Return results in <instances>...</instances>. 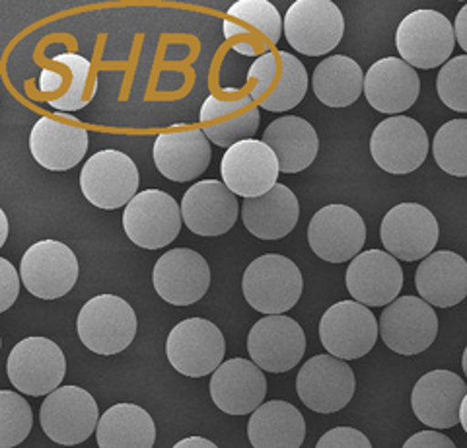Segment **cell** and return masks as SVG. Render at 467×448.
Wrapping results in <instances>:
<instances>
[{
    "instance_id": "6da1fadb",
    "label": "cell",
    "mask_w": 467,
    "mask_h": 448,
    "mask_svg": "<svg viewBox=\"0 0 467 448\" xmlns=\"http://www.w3.org/2000/svg\"><path fill=\"white\" fill-rule=\"evenodd\" d=\"M242 291L254 310L267 316H283L304 291L300 267L281 254H265L245 267Z\"/></svg>"
},
{
    "instance_id": "7a4b0ae2",
    "label": "cell",
    "mask_w": 467,
    "mask_h": 448,
    "mask_svg": "<svg viewBox=\"0 0 467 448\" xmlns=\"http://www.w3.org/2000/svg\"><path fill=\"white\" fill-rule=\"evenodd\" d=\"M137 314L121 297L98 295L82 307L77 318L78 338L96 355L125 351L137 336Z\"/></svg>"
},
{
    "instance_id": "3957f363",
    "label": "cell",
    "mask_w": 467,
    "mask_h": 448,
    "mask_svg": "<svg viewBox=\"0 0 467 448\" xmlns=\"http://www.w3.org/2000/svg\"><path fill=\"white\" fill-rule=\"evenodd\" d=\"M254 82L250 96L259 108L273 113L295 109L308 92V70L288 51H271L257 57L247 70Z\"/></svg>"
},
{
    "instance_id": "277c9868",
    "label": "cell",
    "mask_w": 467,
    "mask_h": 448,
    "mask_svg": "<svg viewBox=\"0 0 467 448\" xmlns=\"http://www.w3.org/2000/svg\"><path fill=\"white\" fill-rule=\"evenodd\" d=\"M396 47L401 59L413 68L444 67L456 47V30L444 14L420 8L400 22Z\"/></svg>"
},
{
    "instance_id": "5b68a950",
    "label": "cell",
    "mask_w": 467,
    "mask_h": 448,
    "mask_svg": "<svg viewBox=\"0 0 467 448\" xmlns=\"http://www.w3.org/2000/svg\"><path fill=\"white\" fill-rule=\"evenodd\" d=\"M226 341L216 324L204 318H187L173 326L166 339L170 365L183 377L202 379L224 363Z\"/></svg>"
},
{
    "instance_id": "8992f818",
    "label": "cell",
    "mask_w": 467,
    "mask_h": 448,
    "mask_svg": "<svg viewBox=\"0 0 467 448\" xmlns=\"http://www.w3.org/2000/svg\"><path fill=\"white\" fill-rule=\"evenodd\" d=\"M8 380L18 392L39 398L58 390L67 374L61 347L47 338H26L12 347L6 363Z\"/></svg>"
},
{
    "instance_id": "52a82bcc",
    "label": "cell",
    "mask_w": 467,
    "mask_h": 448,
    "mask_svg": "<svg viewBox=\"0 0 467 448\" xmlns=\"http://www.w3.org/2000/svg\"><path fill=\"white\" fill-rule=\"evenodd\" d=\"M80 190L98 209L127 207L139 195V168L125 152L99 151L82 166Z\"/></svg>"
},
{
    "instance_id": "ba28073f",
    "label": "cell",
    "mask_w": 467,
    "mask_h": 448,
    "mask_svg": "<svg viewBox=\"0 0 467 448\" xmlns=\"http://www.w3.org/2000/svg\"><path fill=\"white\" fill-rule=\"evenodd\" d=\"M345 34V18L331 0H298L285 16V37L302 55L321 57L339 46Z\"/></svg>"
},
{
    "instance_id": "9c48e42d",
    "label": "cell",
    "mask_w": 467,
    "mask_h": 448,
    "mask_svg": "<svg viewBox=\"0 0 467 448\" xmlns=\"http://www.w3.org/2000/svg\"><path fill=\"white\" fill-rule=\"evenodd\" d=\"M78 259L67 244L41 240L22 255L20 277L29 295L57 300L68 295L78 281Z\"/></svg>"
},
{
    "instance_id": "30bf717a",
    "label": "cell",
    "mask_w": 467,
    "mask_h": 448,
    "mask_svg": "<svg viewBox=\"0 0 467 448\" xmlns=\"http://www.w3.org/2000/svg\"><path fill=\"white\" fill-rule=\"evenodd\" d=\"M379 336V322L368 307L357 300H341L319 320V339L327 355L355 360L368 355Z\"/></svg>"
},
{
    "instance_id": "8fae6325",
    "label": "cell",
    "mask_w": 467,
    "mask_h": 448,
    "mask_svg": "<svg viewBox=\"0 0 467 448\" xmlns=\"http://www.w3.org/2000/svg\"><path fill=\"white\" fill-rule=\"evenodd\" d=\"M94 396L80 386H63L41 403L39 422L46 435L63 446H75L92 437L99 425Z\"/></svg>"
},
{
    "instance_id": "7c38bea8",
    "label": "cell",
    "mask_w": 467,
    "mask_h": 448,
    "mask_svg": "<svg viewBox=\"0 0 467 448\" xmlns=\"http://www.w3.org/2000/svg\"><path fill=\"white\" fill-rule=\"evenodd\" d=\"M182 224V205L162 190L140 192L123 213L125 234L144 250L166 248L180 236Z\"/></svg>"
},
{
    "instance_id": "4fadbf2b",
    "label": "cell",
    "mask_w": 467,
    "mask_h": 448,
    "mask_svg": "<svg viewBox=\"0 0 467 448\" xmlns=\"http://www.w3.org/2000/svg\"><path fill=\"white\" fill-rule=\"evenodd\" d=\"M441 238L436 216L425 205L400 203L389 209L379 224V240L388 254L401 262H419L434 254Z\"/></svg>"
},
{
    "instance_id": "5bb4252c",
    "label": "cell",
    "mask_w": 467,
    "mask_h": 448,
    "mask_svg": "<svg viewBox=\"0 0 467 448\" xmlns=\"http://www.w3.org/2000/svg\"><path fill=\"white\" fill-rule=\"evenodd\" d=\"M374 162L393 176L413 173L429 156V135L417 120L396 115L378 123L370 137Z\"/></svg>"
},
{
    "instance_id": "9a60e30c",
    "label": "cell",
    "mask_w": 467,
    "mask_h": 448,
    "mask_svg": "<svg viewBox=\"0 0 467 448\" xmlns=\"http://www.w3.org/2000/svg\"><path fill=\"white\" fill-rule=\"evenodd\" d=\"M379 336L393 353L419 355L427 351L438 336V316L420 297H400L379 316Z\"/></svg>"
},
{
    "instance_id": "2e32d148",
    "label": "cell",
    "mask_w": 467,
    "mask_h": 448,
    "mask_svg": "<svg viewBox=\"0 0 467 448\" xmlns=\"http://www.w3.org/2000/svg\"><path fill=\"white\" fill-rule=\"evenodd\" d=\"M355 372L333 355H316L302 365L296 392L306 408L316 413H335L348 406L355 396Z\"/></svg>"
},
{
    "instance_id": "e0dca14e",
    "label": "cell",
    "mask_w": 467,
    "mask_h": 448,
    "mask_svg": "<svg viewBox=\"0 0 467 448\" xmlns=\"http://www.w3.org/2000/svg\"><path fill=\"white\" fill-rule=\"evenodd\" d=\"M367 242V224L348 205H327L319 209L308 224L312 252L329 264H345L362 254Z\"/></svg>"
},
{
    "instance_id": "ac0fdd59",
    "label": "cell",
    "mask_w": 467,
    "mask_h": 448,
    "mask_svg": "<svg viewBox=\"0 0 467 448\" xmlns=\"http://www.w3.org/2000/svg\"><path fill=\"white\" fill-rule=\"evenodd\" d=\"M279 158L263 141L250 139L234 144L223 156L221 176L234 195L255 199L279 183Z\"/></svg>"
},
{
    "instance_id": "d6986e66",
    "label": "cell",
    "mask_w": 467,
    "mask_h": 448,
    "mask_svg": "<svg viewBox=\"0 0 467 448\" xmlns=\"http://www.w3.org/2000/svg\"><path fill=\"white\" fill-rule=\"evenodd\" d=\"M285 34V20L267 0H238L228 8L224 36L232 49L245 57L271 53Z\"/></svg>"
},
{
    "instance_id": "ffe728a7",
    "label": "cell",
    "mask_w": 467,
    "mask_h": 448,
    "mask_svg": "<svg viewBox=\"0 0 467 448\" xmlns=\"http://www.w3.org/2000/svg\"><path fill=\"white\" fill-rule=\"evenodd\" d=\"M247 351L261 370L288 372L306 353L304 329L288 316H265L250 329Z\"/></svg>"
},
{
    "instance_id": "44dd1931",
    "label": "cell",
    "mask_w": 467,
    "mask_h": 448,
    "mask_svg": "<svg viewBox=\"0 0 467 448\" xmlns=\"http://www.w3.org/2000/svg\"><path fill=\"white\" fill-rule=\"evenodd\" d=\"M152 285L160 298L173 307H189L207 295L211 267L201 254L189 248H173L158 259L152 269Z\"/></svg>"
},
{
    "instance_id": "7402d4cb",
    "label": "cell",
    "mask_w": 467,
    "mask_h": 448,
    "mask_svg": "<svg viewBox=\"0 0 467 448\" xmlns=\"http://www.w3.org/2000/svg\"><path fill=\"white\" fill-rule=\"evenodd\" d=\"M211 141L202 129L175 125L154 141L152 158L164 178L171 182H193L211 164Z\"/></svg>"
},
{
    "instance_id": "603a6c76",
    "label": "cell",
    "mask_w": 467,
    "mask_h": 448,
    "mask_svg": "<svg viewBox=\"0 0 467 448\" xmlns=\"http://www.w3.org/2000/svg\"><path fill=\"white\" fill-rule=\"evenodd\" d=\"M347 291L364 307H389L400 298L403 269L396 257L382 250L358 254L347 267Z\"/></svg>"
},
{
    "instance_id": "cb8c5ba5",
    "label": "cell",
    "mask_w": 467,
    "mask_h": 448,
    "mask_svg": "<svg viewBox=\"0 0 467 448\" xmlns=\"http://www.w3.org/2000/svg\"><path fill=\"white\" fill-rule=\"evenodd\" d=\"M240 203L224 182L201 180L185 192L182 216L187 228L202 238L226 234L236 224Z\"/></svg>"
},
{
    "instance_id": "d4e9b609",
    "label": "cell",
    "mask_w": 467,
    "mask_h": 448,
    "mask_svg": "<svg viewBox=\"0 0 467 448\" xmlns=\"http://www.w3.org/2000/svg\"><path fill=\"white\" fill-rule=\"evenodd\" d=\"M209 390L218 410L228 415H247L263 406L267 379L254 360L236 357L218 367Z\"/></svg>"
},
{
    "instance_id": "484cf974",
    "label": "cell",
    "mask_w": 467,
    "mask_h": 448,
    "mask_svg": "<svg viewBox=\"0 0 467 448\" xmlns=\"http://www.w3.org/2000/svg\"><path fill=\"white\" fill-rule=\"evenodd\" d=\"M467 384L451 370H431L420 377L411 392V408L422 425L434 431L460 423V410Z\"/></svg>"
},
{
    "instance_id": "4316f807",
    "label": "cell",
    "mask_w": 467,
    "mask_h": 448,
    "mask_svg": "<svg viewBox=\"0 0 467 448\" xmlns=\"http://www.w3.org/2000/svg\"><path fill=\"white\" fill-rule=\"evenodd\" d=\"M420 94L417 70L400 57H384L376 61L364 77V96L368 104L388 115H396L413 108Z\"/></svg>"
},
{
    "instance_id": "83f0119b",
    "label": "cell",
    "mask_w": 467,
    "mask_h": 448,
    "mask_svg": "<svg viewBox=\"0 0 467 448\" xmlns=\"http://www.w3.org/2000/svg\"><path fill=\"white\" fill-rule=\"evenodd\" d=\"M199 120L207 139L228 151L234 144L255 137L261 115L250 94L228 99L213 94L202 102Z\"/></svg>"
},
{
    "instance_id": "f1b7e54d",
    "label": "cell",
    "mask_w": 467,
    "mask_h": 448,
    "mask_svg": "<svg viewBox=\"0 0 467 448\" xmlns=\"http://www.w3.org/2000/svg\"><path fill=\"white\" fill-rule=\"evenodd\" d=\"M29 151L36 162L51 172L78 166L88 152V131L53 118H41L29 133Z\"/></svg>"
},
{
    "instance_id": "f546056e",
    "label": "cell",
    "mask_w": 467,
    "mask_h": 448,
    "mask_svg": "<svg viewBox=\"0 0 467 448\" xmlns=\"http://www.w3.org/2000/svg\"><path fill=\"white\" fill-rule=\"evenodd\" d=\"M415 287L431 307H456L467 297V262L456 252H434L417 267Z\"/></svg>"
},
{
    "instance_id": "4dcf8cb0",
    "label": "cell",
    "mask_w": 467,
    "mask_h": 448,
    "mask_svg": "<svg viewBox=\"0 0 467 448\" xmlns=\"http://www.w3.org/2000/svg\"><path fill=\"white\" fill-rule=\"evenodd\" d=\"M300 219V203L285 183H276L265 195L244 199L242 221L259 240H281L288 236Z\"/></svg>"
},
{
    "instance_id": "1f68e13d",
    "label": "cell",
    "mask_w": 467,
    "mask_h": 448,
    "mask_svg": "<svg viewBox=\"0 0 467 448\" xmlns=\"http://www.w3.org/2000/svg\"><path fill=\"white\" fill-rule=\"evenodd\" d=\"M261 141L279 158L281 173H298L310 168L319 151L314 125L296 115H285L271 121Z\"/></svg>"
},
{
    "instance_id": "d6a6232c",
    "label": "cell",
    "mask_w": 467,
    "mask_h": 448,
    "mask_svg": "<svg viewBox=\"0 0 467 448\" xmlns=\"http://www.w3.org/2000/svg\"><path fill=\"white\" fill-rule=\"evenodd\" d=\"M247 439L254 448H300L306 439L304 415L288 401H265L250 417Z\"/></svg>"
},
{
    "instance_id": "836d02e7",
    "label": "cell",
    "mask_w": 467,
    "mask_h": 448,
    "mask_svg": "<svg viewBox=\"0 0 467 448\" xmlns=\"http://www.w3.org/2000/svg\"><path fill=\"white\" fill-rule=\"evenodd\" d=\"M96 437L99 448H152L156 425L137 403H115L101 415Z\"/></svg>"
},
{
    "instance_id": "e575fe53",
    "label": "cell",
    "mask_w": 467,
    "mask_h": 448,
    "mask_svg": "<svg viewBox=\"0 0 467 448\" xmlns=\"http://www.w3.org/2000/svg\"><path fill=\"white\" fill-rule=\"evenodd\" d=\"M364 72L347 55H331L321 61L312 77L316 98L327 108H348L364 94Z\"/></svg>"
},
{
    "instance_id": "d590c367",
    "label": "cell",
    "mask_w": 467,
    "mask_h": 448,
    "mask_svg": "<svg viewBox=\"0 0 467 448\" xmlns=\"http://www.w3.org/2000/svg\"><path fill=\"white\" fill-rule=\"evenodd\" d=\"M53 63L63 65L70 72L68 89L57 98L49 99V106L58 113L78 111L92 102L98 89L96 75H92V65L78 53L57 55Z\"/></svg>"
},
{
    "instance_id": "8d00e7d4",
    "label": "cell",
    "mask_w": 467,
    "mask_h": 448,
    "mask_svg": "<svg viewBox=\"0 0 467 448\" xmlns=\"http://www.w3.org/2000/svg\"><path fill=\"white\" fill-rule=\"evenodd\" d=\"M432 154L442 172L467 178V120H451L438 129L432 141Z\"/></svg>"
},
{
    "instance_id": "74e56055",
    "label": "cell",
    "mask_w": 467,
    "mask_h": 448,
    "mask_svg": "<svg viewBox=\"0 0 467 448\" xmlns=\"http://www.w3.org/2000/svg\"><path fill=\"white\" fill-rule=\"evenodd\" d=\"M34 427V413L26 398L0 390V448L22 444Z\"/></svg>"
},
{
    "instance_id": "f35d334b",
    "label": "cell",
    "mask_w": 467,
    "mask_h": 448,
    "mask_svg": "<svg viewBox=\"0 0 467 448\" xmlns=\"http://www.w3.org/2000/svg\"><path fill=\"white\" fill-rule=\"evenodd\" d=\"M436 92L451 111L467 113V55L450 59L436 78Z\"/></svg>"
},
{
    "instance_id": "ab89813d",
    "label": "cell",
    "mask_w": 467,
    "mask_h": 448,
    "mask_svg": "<svg viewBox=\"0 0 467 448\" xmlns=\"http://www.w3.org/2000/svg\"><path fill=\"white\" fill-rule=\"evenodd\" d=\"M316 448H372V443L355 427H335L317 441Z\"/></svg>"
},
{
    "instance_id": "60d3db41",
    "label": "cell",
    "mask_w": 467,
    "mask_h": 448,
    "mask_svg": "<svg viewBox=\"0 0 467 448\" xmlns=\"http://www.w3.org/2000/svg\"><path fill=\"white\" fill-rule=\"evenodd\" d=\"M20 276L8 259H0V312H6L20 295Z\"/></svg>"
},
{
    "instance_id": "b9f144b4",
    "label": "cell",
    "mask_w": 467,
    "mask_h": 448,
    "mask_svg": "<svg viewBox=\"0 0 467 448\" xmlns=\"http://www.w3.org/2000/svg\"><path fill=\"white\" fill-rule=\"evenodd\" d=\"M403 448H456L454 441L438 431H420L409 437Z\"/></svg>"
},
{
    "instance_id": "7bdbcfd3",
    "label": "cell",
    "mask_w": 467,
    "mask_h": 448,
    "mask_svg": "<svg viewBox=\"0 0 467 448\" xmlns=\"http://www.w3.org/2000/svg\"><path fill=\"white\" fill-rule=\"evenodd\" d=\"M63 72L61 70H53V68H43L41 70V77H39V92H43V94H53V92H57V96L58 94H63L61 92V86H63ZM55 96V98H57Z\"/></svg>"
},
{
    "instance_id": "ee69618b",
    "label": "cell",
    "mask_w": 467,
    "mask_h": 448,
    "mask_svg": "<svg viewBox=\"0 0 467 448\" xmlns=\"http://www.w3.org/2000/svg\"><path fill=\"white\" fill-rule=\"evenodd\" d=\"M454 30H456V41L460 43V47L467 53V5L462 6L458 12Z\"/></svg>"
},
{
    "instance_id": "f6af8a7d",
    "label": "cell",
    "mask_w": 467,
    "mask_h": 448,
    "mask_svg": "<svg viewBox=\"0 0 467 448\" xmlns=\"http://www.w3.org/2000/svg\"><path fill=\"white\" fill-rule=\"evenodd\" d=\"M171 448H218L213 441L202 439V437H187L180 443H175Z\"/></svg>"
},
{
    "instance_id": "bcb514c9",
    "label": "cell",
    "mask_w": 467,
    "mask_h": 448,
    "mask_svg": "<svg viewBox=\"0 0 467 448\" xmlns=\"http://www.w3.org/2000/svg\"><path fill=\"white\" fill-rule=\"evenodd\" d=\"M460 423H462L463 431L467 432V396L463 398V403H462V410H460Z\"/></svg>"
},
{
    "instance_id": "7dc6e473",
    "label": "cell",
    "mask_w": 467,
    "mask_h": 448,
    "mask_svg": "<svg viewBox=\"0 0 467 448\" xmlns=\"http://www.w3.org/2000/svg\"><path fill=\"white\" fill-rule=\"evenodd\" d=\"M462 369H463V374H465V379H467V347H465L463 357H462Z\"/></svg>"
}]
</instances>
